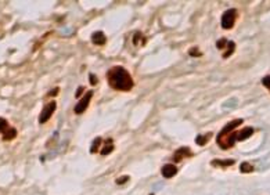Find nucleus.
<instances>
[{
    "mask_svg": "<svg viewBox=\"0 0 270 195\" xmlns=\"http://www.w3.org/2000/svg\"><path fill=\"white\" fill-rule=\"evenodd\" d=\"M107 80H108L109 87L118 91H129L133 89V79L130 74L124 68V67H112L107 72Z\"/></svg>",
    "mask_w": 270,
    "mask_h": 195,
    "instance_id": "1",
    "label": "nucleus"
},
{
    "mask_svg": "<svg viewBox=\"0 0 270 195\" xmlns=\"http://www.w3.org/2000/svg\"><path fill=\"white\" fill-rule=\"evenodd\" d=\"M243 119H234V121L228 122L227 125L220 130V133L218 134L216 142L220 148L223 150H228V148L234 147L236 144V132H237V127L243 125Z\"/></svg>",
    "mask_w": 270,
    "mask_h": 195,
    "instance_id": "2",
    "label": "nucleus"
},
{
    "mask_svg": "<svg viewBox=\"0 0 270 195\" xmlns=\"http://www.w3.org/2000/svg\"><path fill=\"white\" fill-rule=\"evenodd\" d=\"M0 134L3 136V140L10 141V140L17 137V130L14 127H11L6 119L0 118Z\"/></svg>",
    "mask_w": 270,
    "mask_h": 195,
    "instance_id": "3",
    "label": "nucleus"
},
{
    "mask_svg": "<svg viewBox=\"0 0 270 195\" xmlns=\"http://www.w3.org/2000/svg\"><path fill=\"white\" fill-rule=\"evenodd\" d=\"M236 20H237V10L236 9H228L227 11H224V14L222 16V28L232 29Z\"/></svg>",
    "mask_w": 270,
    "mask_h": 195,
    "instance_id": "4",
    "label": "nucleus"
},
{
    "mask_svg": "<svg viewBox=\"0 0 270 195\" xmlns=\"http://www.w3.org/2000/svg\"><path fill=\"white\" fill-rule=\"evenodd\" d=\"M56 108H57L56 101H50L49 104H46V106L43 107V110H42L41 112V116H39V123H41V125L46 123V122L52 118V115L54 114V111H56Z\"/></svg>",
    "mask_w": 270,
    "mask_h": 195,
    "instance_id": "5",
    "label": "nucleus"
},
{
    "mask_svg": "<svg viewBox=\"0 0 270 195\" xmlns=\"http://www.w3.org/2000/svg\"><path fill=\"white\" fill-rule=\"evenodd\" d=\"M93 94H94L93 91H88L86 94L83 95L82 99L79 100L78 104L75 106V110H73V111H75V114H78L79 115V114H82V112L86 111V108L89 107V103H90V100H92Z\"/></svg>",
    "mask_w": 270,
    "mask_h": 195,
    "instance_id": "6",
    "label": "nucleus"
},
{
    "mask_svg": "<svg viewBox=\"0 0 270 195\" xmlns=\"http://www.w3.org/2000/svg\"><path fill=\"white\" fill-rule=\"evenodd\" d=\"M191 157H192L191 150L187 147H182L179 148V150H176V153L173 154V161H175L176 164H179V162H182L184 158H191Z\"/></svg>",
    "mask_w": 270,
    "mask_h": 195,
    "instance_id": "7",
    "label": "nucleus"
},
{
    "mask_svg": "<svg viewBox=\"0 0 270 195\" xmlns=\"http://www.w3.org/2000/svg\"><path fill=\"white\" fill-rule=\"evenodd\" d=\"M254 127H244L241 130L236 132V141H244L254 134Z\"/></svg>",
    "mask_w": 270,
    "mask_h": 195,
    "instance_id": "8",
    "label": "nucleus"
},
{
    "mask_svg": "<svg viewBox=\"0 0 270 195\" xmlns=\"http://www.w3.org/2000/svg\"><path fill=\"white\" fill-rule=\"evenodd\" d=\"M161 173L165 179H172V177H175V176H176L177 168L173 164H166L162 166Z\"/></svg>",
    "mask_w": 270,
    "mask_h": 195,
    "instance_id": "9",
    "label": "nucleus"
},
{
    "mask_svg": "<svg viewBox=\"0 0 270 195\" xmlns=\"http://www.w3.org/2000/svg\"><path fill=\"white\" fill-rule=\"evenodd\" d=\"M234 164H236V161H233V159H213L212 162H211L212 166L220 169L230 168V166H233Z\"/></svg>",
    "mask_w": 270,
    "mask_h": 195,
    "instance_id": "10",
    "label": "nucleus"
},
{
    "mask_svg": "<svg viewBox=\"0 0 270 195\" xmlns=\"http://www.w3.org/2000/svg\"><path fill=\"white\" fill-rule=\"evenodd\" d=\"M92 42L96 44V46H103L107 42V39H105V35H104L101 31L94 32L93 35H92Z\"/></svg>",
    "mask_w": 270,
    "mask_h": 195,
    "instance_id": "11",
    "label": "nucleus"
},
{
    "mask_svg": "<svg viewBox=\"0 0 270 195\" xmlns=\"http://www.w3.org/2000/svg\"><path fill=\"white\" fill-rule=\"evenodd\" d=\"M103 148H101V155H108L114 151V141L112 138H105L103 141Z\"/></svg>",
    "mask_w": 270,
    "mask_h": 195,
    "instance_id": "12",
    "label": "nucleus"
},
{
    "mask_svg": "<svg viewBox=\"0 0 270 195\" xmlns=\"http://www.w3.org/2000/svg\"><path fill=\"white\" fill-rule=\"evenodd\" d=\"M212 137V133H207V134H200L196 138V142H197L198 145H205L209 140Z\"/></svg>",
    "mask_w": 270,
    "mask_h": 195,
    "instance_id": "13",
    "label": "nucleus"
},
{
    "mask_svg": "<svg viewBox=\"0 0 270 195\" xmlns=\"http://www.w3.org/2000/svg\"><path fill=\"white\" fill-rule=\"evenodd\" d=\"M101 144H103V138L101 137H96L94 138L93 144H92V147H90V154H96L99 150H101Z\"/></svg>",
    "mask_w": 270,
    "mask_h": 195,
    "instance_id": "14",
    "label": "nucleus"
},
{
    "mask_svg": "<svg viewBox=\"0 0 270 195\" xmlns=\"http://www.w3.org/2000/svg\"><path fill=\"white\" fill-rule=\"evenodd\" d=\"M227 52L223 54V58H228L232 54L234 53V50H236V43L234 42H228L227 43V48H226Z\"/></svg>",
    "mask_w": 270,
    "mask_h": 195,
    "instance_id": "15",
    "label": "nucleus"
},
{
    "mask_svg": "<svg viewBox=\"0 0 270 195\" xmlns=\"http://www.w3.org/2000/svg\"><path fill=\"white\" fill-rule=\"evenodd\" d=\"M240 170L243 173H251V172H254V166L249 164V162H244V164H241V166H240Z\"/></svg>",
    "mask_w": 270,
    "mask_h": 195,
    "instance_id": "16",
    "label": "nucleus"
},
{
    "mask_svg": "<svg viewBox=\"0 0 270 195\" xmlns=\"http://www.w3.org/2000/svg\"><path fill=\"white\" fill-rule=\"evenodd\" d=\"M262 84L270 91V75H267V76H265V78L262 79Z\"/></svg>",
    "mask_w": 270,
    "mask_h": 195,
    "instance_id": "17",
    "label": "nucleus"
},
{
    "mask_svg": "<svg viewBox=\"0 0 270 195\" xmlns=\"http://www.w3.org/2000/svg\"><path fill=\"white\" fill-rule=\"evenodd\" d=\"M126 181H129V176H121L117 179V184H125Z\"/></svg>",
    "mask_w": 270,
    "mask_h": 195,
    "instance_id": "18",
    "label": "nucleus"
},
{
    "mask_svg": "<svg viewBox=\"0 0 270 195\" xmlns=\"http://www.w3.org/2000/svg\"><path fill=\"white\" fill-rule=\"evenodd\" d=\"M188 53H190V56H192V57H200V56H203V53H201V52H198L197 47L191 48Z\"/></svg>",
    "mask_w": 270,
    "mask_h": 195,
    "instance_id": "19",
    "label": "nucleus"
},
{
    "mask_svg": "<svg viewBox=\"0 0 270 195\" xmlns=\"http://www.w3.org/2000/svg\"><path fill=\"white\" fill-rule=\"evenodd\" d=\"M227 43H228V40H226V39H220V40H219V42L216 43V47H218V48L224 47V46H226Z\"/></svg>",
    "mask_w": 270,
    "mask_h": 195,
    "instance_id": "20",
    "label": "nucleus"
},
{
    "mask_svg": "<svg viewBox=\"0 0 270 195\" xmlns=\"http://www.w3.org/2000/svg\"><path fill=\"white\" fill-rule=\"evenodd\" d=\"M89 80H90V83L92 84H97V82H99V80H97V78H96L94 75H90V76H89Z\"/></svg>",
    "mask_w": 270,
    "mask_h": 195,
    "instance_id": "21",
    "label": "nucleus"
},
{
    "mask_svg": "<svg viewBox=\"0 0 270 195\" xmlns=\"http://www.w3.org/2000/svg\"><path fill=\"white\" fill-rule=\"evenodd\" d=\"M83 90H85V89H83L82 86H81V87H79V89L76 90V94H75V97H78V99H79V97H81V94L83 93Z\"/></svg>",
    "mask_w": 270,
    "mask_h": 195,
    "instance_id": "22",
    "label": "nucleus"
},
{
    "mask_svg": "<svg viewBox=\"0 0 270 195\" xmlns=\"http://www.w3.org/2000/svg\"><path fill=\"white\" fill-rule=\"evenodd\" d=\"M57 93H60V89H58V87H56V89H53L52 91L49 93V94H50V95H57Z\"/></svg>",
    "mask_w": 270,
    "mask_h": 195,
    "instance_id": "23",
    "label": "nucleus"
}]
</instances>
